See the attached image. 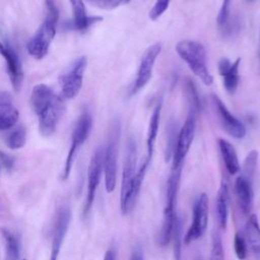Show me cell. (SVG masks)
Wrapping results in <instances>:
<instances>
[{"mask_svg": "<svg viewBox=\"0 0 260 260\" xmlns=\"http://www.w3.org/2000/svg\"><path fill=\"white\" fill-rule=\"evenodd\" d=\"M30 106L38 117L39 131L43 136H51L65 112V102L62 95L46 84H38L30 94Z\"/></svg>", "mask_w": 260, "mask_h": 260, "instance_id": "1", "label": "cell"}, {"mask_svg": "<svg viewBox=\"0 0 260 260\" xmlns=\"http://www.w3.org/2000/svg\"><path fill=\"white\" fill-rule=\"evenodd\" d=\"M58 19L59 9L55 0H45L44 20L26 46L27 52L32 58L41 60L48 54L57 32Z\"/></svg>", "mask_w": 260, "mask_h": 260, "instance_id": "2", "label": "cell"}, {"mask_svg": "<svg viewBox=\"0 0 260 260\" xmlns=\"http://www.w3.org/2000/svg\"><path fill=\"white\" fill-rule=\"evenodd\" d=\"M183 167L171 169L166 191V205L164 208L162 221L158 235V243L160 246H167L172 241V235L175 228V223L178 219L176 211V202L179 192L181 174Z\"/></svg>", "mask_w": 260, "mask_h": 260, "instance_id": "3", "label": "cell"}, {"mask_svg": "<svg viewBox=\"0 0 260 260\" xmlns=\"http://www.w3.org/2000/svg\"><path fill=\"white\" fill-rule=\"evenodd\" d=\"M176 52L205 85L212 84L213 77L206 65V50L202 44L192 40H182L176 45Z\"/></svg>", "mask_w": 260, "mask_h": 260, "instance_id": "4", "label": "cell"}, {"mask_svg": "<svg viewBox=\"0 0 260 260\" xmlns=\"http://www.w3.org/2000/svg\"><path fill=\"white\" fill-rule=\"evenodd\" d=\"M137 146L135 140L130 137L127 142L126 154L123 165L121 191H120V208L123 214H128L134 207L135 202L132 196L133 182L136 175Z\"/></svg>", "mask_w": 260, "mask_h": 260, "instance_id": "5", "label": "cell"}, {"mask_svg": "<svg viewBox=\"0 0 260 260\" xmlns=\"http://www.w3.org/2000/svg\"><path fill=\"white\" fill-rule=\"evenodd\" d=\"M120 122L116 121L112 126L108 144L104 149V178L105 188L108 193H112L117 184V157L120 139Z\"/></svg>", "mask_w": 260, "mask_h": 260, "instance_id": "6", "label": "cell"}, {"mask_svg": "<svg viewBox=\"0 0 260 260\" xmlns=\"http://www.w3.org/2000/svg\"><path fill=\"white\" fill-rule=\"evenodd\" d=\"M92 117L88 111H83L82 114L79 116L75 126L74 130L72 132V137H71V143L70 147L67 153V157L65 160L64 169L61 175V179L63 181L67 180L70 176L73 162L75 160L76 154L79 150V148L82 146V144L85 142L87 137L89 136V133L92 128Z\"/></svg>", "mask_w": 260, "mask_h": 260, "instance_id": "7", "label": "cell"}, {"mask_svg": "<svg viewBox=\"0 0 260 260\" xmlns=\"http://www.w3.org/2000/svg\"><path fill=\"white\" fill-rule=\"evenodd\" d=\"M196 121H197V113L193 110H189L187 118L183 126L179 130L176 147L172 157L173 168L183 167L184 159L191 147V144L195 136Z\"/></svg>", "mask_w": 260, "mask_h": 260, "instance_id": "8", "label": "cell"}, {"mask_svg": "<svg viewBox=\"0 0 260 260\" xmlns=\"http://www.w3.org/2000/svg\"><path fill=\"white\" fill-rule=\"evenodd\" d=\"M208 196L206 193H201L193 206L192 223L183 238L185 245H189L197 241L205 234L208 225Z\"/></svg>", "mask_w": 260, "mask_h": 260, "instance_id": "9", "label": "cell"}, {"mask_svg": "<svg viewBox=\"0 0 260 260\" xmlns=\"http://www.w3.org/2000/svg\"><path fill=\"white\" fill-rule=\"evenodd\" d=\"M87 65V59L85 56H81L77 58L68 71L63 74L60 79V86H61V95L64 99L71 100L78 95L82 83H83V75L85 72V68Z\"/></svg>", "mask_w": 260, "mask_h": 260, "instance_id": "10", "label": "cell"}, {"mask_svg": "<svg viewBox=\"0 0 260 260\" xmlns=\"http://www.w3.org/2000/svg\"><path fill=\"white\" fill-rule=\"evenodd\" d=\"M104 169V148L99 147L93 152L87 170V189L83 207V216H86L93 204L95 193L101 182Z\"/></svg>", "mask_w": 260, "mask_h": 260, "instance_id": "11", "label": "cell"}, {"mask_svg": "<svg viewBox=\"0 0 260 260\" xmlns=\"http://www.w3.org/2000/svg\"><path fill=\"white\" fill-rule=\"evenodd\" d=\"M210 100L217 119L224 131L236 139L244 138L246 136V128L244 124L229 111L226 106L216 94L212 93Z\"/></svg>", "mask_w": 260, "mask_h": 260, "instance_id": "12", "label": "cell"}, {"mask_svg": "<svg viewBox=\"0 0 260 260\" xmlns=\"http://www.w3.org/2000/svg\"><path fill=\"white\" fill-rule=\"evenodd\" d=\"M71 221V209L67 205H62L54 219L52 229V241H51V253L49 260H58L59 254L67 235L69 224Z\"/></svg>", "mask_w": 260, "mask_h": 260, "instance_id": "13", "label": "cell"}, {"mask_svg": "<svg viewBox=\"0 0 260 260\" xmlns=\"http://www.w3.org/2000/svg\"><path fill=\"white\" fill-rule=\"evenodd\" d=\"M160 51H161V45L159 43H155V44L149 46L145 50V52L143 53V56L141 58L140 64L138 66L136 78H135L134 84L132 86L130 95H133L136 92H138L151 79L153 67H154L156 58L160 54Z\"/></svg>", "mask_w": 260, "mask_h": 260, "instance_id": "14", "label": "cell"}, {"mask_svg": "<svg viewBox=\"0 0 260 260\" xmlns=\"http://www.w3.org/2000/svg\"><path fill=\"white\" fill-rule=\"evenodd\" d=\"M0 55L5 61L6 70L13 88L15 90H18L22 83L23 73L17 52L9 44V42L0 39Z\"/></svg>", "mask_w": 260, "mask_h": 260, "instance_id": "15", "label": "cell"}, {"mask_svg": "<svg viewBox=\"0 0 260 260\" xmlns=\"http://www.w3.org/2000/svg\"><path fill=\"white\" fill-rule=\"evenodd\" d=\"M240 63H241V58H237L234 62H232L228 58H221L219 59L217 64L218 72L222 78L223 87L226 90V92L230 94L235 93L239 86Z\"/></svg>", "mask_w": 260, "mask_h": 260, "instance_id": "16", "label": "cell"}, {"mask_svg": "<svg viewBox=\"0 0 260 260\" xmlns=\"http://www.w3.org/2000/svg\"><path fill=\"white\" fill-rule=\"evenodd\" d=\"M235 194L242 213L245 215L250 214L254 201L252 180L242 174L238 176L235 181Z\"/></svg>", "mask_w": 260, "mask_h": 260, "instance_id": "17", "label": "cell"}, {"mask_svg": "<svg viewBox=\"0 0 260 260\" xmlns=\"http://www.w3.org/2000/svg\"><path fill=\"white\" fill-rule=\"evenodd\" d=\"M19 112L14 106L13 99L9 92H0V131L9 130L18 121Z\"/></svg>", "mask_w": 260, "mask_h": 260, "instance_id": "18", "label": "cell"}, {"mask_svg": "<svg viewBox=\"0 0 260 260\" xmlns=\"http://www.w3.org/2000/svg\"><path fill=\"white\" fill-rule=\"evenodd\" d=\"M244 238L251 253L260 259V223L257 214H249L244 228Z\"/></svg>", "mask_w": 260, "mask_h": 260, "instance_id": "19", "label": "cell"}, {"mask_svg": "<svg viewBox=\"0 0 260 260\" xmlns=\"http://www.w3.org/2000/svg\"><path fill=\"white\" fill-rule=\"evenodd\" d=\"M73 12V19L71 27L73 29L83 31L89 28L92 24L101 21L103 18L100 16H88L83 0H69Z\"/></svg>", "mask_w": 260, "mask_h": 260, "instance_id": "20", "label": "cell"}, {"mask_svg": "<svg viewBox=\"0 0 260 260\" xmlns=\"http://www.w3.org/2000/svg\"><path fill=\"white\" fill-rule=\"evenodd\" d=\"M229 206H230V189L228 182L222 179L218 187L215 198V209L217 221L221 229L225 230L229 221Z\"/></svg>", "mask_w": 260, "mask_h": 260, "instance_id": "21", "label": "cell"}, {"mask_svg": "<svg viewBox=\"0 0 260 260\" xmlns=\"http://www.w3.org/2000/svg\"><path fill=\"white\" fill-rule=\"evenodd\" d=\"M217 143L225 170L230 175L238 174L241 171V166L234 145L223 138H218Z\"/></svg>", "mask_w": 260, "mask_h": 260, "instance_id": "22", "label": "cell"}, {"mask_svg": "<svg viewBox=\"0 0 260 260\" xmlns=\"http://www.w3.org/2000/svg\"><path fill=\"white\" fill-rule=\"evenodd\" d=\"M161 100L157 101L155 104L152 113L150 115L148 128H147V135H146V147H147V157L150 159L153 150H154V144L158 132V126H159V118H160V112H161Z\"/></svg>", "mask_w": 260, "mask_h": 260, "instance_id": "23", "label": "cell"}, {"mask_svg": "<svg viewBox=\"0 0 260 260\" xmlns=\"http://www.w3.org/2000/svg\"><path fill=\"white\" fill-rule=\"evenodd\" d=\"M1 234L5 247V260H19L21 249L19 236L7 228H2Z\"/></svg>", "mask_w": 260, "mask_h": 260, "instance_id": "24", "label": "cell"}, {"mask_svg": "<svg viewBox=\"0 0 260 260\" xmlns=\"http://www.w3.org/2000/svg\"><path fill=\"white\" fill-rule=\"evenodd\" d=\"M182 88H183V94L187 103L189 104V110H193L197 114L200 113L203 110V104L197 91L194 81L189 77H185Z\"/></svg>", "mask_w": 260, "mask_h": 260, "instance_id": "25", "label": "cell"}, {"mask_svg": "<svg viewBox=\"0 0 260 260\" xmlns=\"http://www.w3.org/2000/svg\"><path fill=\"white\" fill-rule=\"evenodd\" d=\"M26 131L22 125H18L12 129L5 138L6 145L10 149H19L25 144Z\"/></svg>", "mask_w": 260, "mask_h": 260, "instance_id": "26", "label": "cell"}, {"mask_svg": "<svg viewBox=\"0 0 260 260\" xmlns=\"http://www.w3.org/2000/svg\"><path fill=\"white\" fill-rule=\"evenodd\" d=\"M179 130L178 123L176 121H170L167 129V146H166V161H169L173 157V153L176 147Z\"/></svg>", "mask_w": 260, "mask_h": 260, "instance_id": "27", "label": "cell"}, {"mask_svg": "<svg viewBox=\"0 0 260 260\" xmlns=\"http://www.w3.org/2000/svg\"><path fill=\"white\" fill-rule=\"evenodd\" d=\"M257 161H258V151L256 149H253L247 154L244 160L243 168H242V175L249 178L250 180H253L256 167H257Z\"/></svg>", "mask_w": 260, "mask_h": 260, "instance_id": "28", "label": "cell"}, {"mask_svg": "<svg viewBox=\"0 0 260 260\" xmlns=\"http://www.w3.org/2000/svg\"><path fill=\"white\" fill-rule=\"evenodd\" d=\"M209 260H224V251H223L222 241L218 232H214L212 235Z\"/></svg>", "mask_w": 260, "mask_h": 260, "instance_id": "29", "label": "cell"}, {"mask_svg": "<svg viewBox=\"0 0 260 260\" xmlns=\"http://www.w3.org/2000/svg\"><path fill=\"white\" fill-rule=\"evenodd\" d=\"M221 27V34L225 38H232L234 36H237L238 32L241 29V19L238 16H233L232 19L229 17L228 21L220 26Z\"/></svg>", "mask_w": 260, "mask_h": 260, "instance_id": "30", "label": "cell"}, {"mask_svg": "<svg viewBox=\"0 0 260 260\" xmlns=\"http://www.w3.org/2000/svg\"><path fill=\"white\" fill-rule=\"evenodd\" d=\"M234 250L239 260H245L247 258L249 249L244 235H242L241 233H237L234 237Z\"/></svg>", "mask_w": 260, "mask_h": 260, "instance_id": "31", "label": "cell"}, {"mask_svg": "<svg viewBox=\"0 0 260 260\" xmlns=\"http://www.w3.org/2000/svg\"><path fill=\"white\" fill-rule=\"evenodd\" d=\"M181 221L180 218L178 217L175 228L173 231L172 235V240L174 241V257L175 260H181V247H182V242H183V236L181 233Z\"/></svg>", "mask_w": 260, "mask_h": 260, "instance_id": "32", "label": "cell"}, {"mask_svg": "<svg viewBox=\"0 0 260 260\" xmlns=\"http://www.w3.org/2000/svg\"><path fill=\"white\" fill-rule=\"evenodd\" d=\"M130 1L131 0H86V2L89 3L91 6L105 10H112L118 8L120 6L128 4Z\"/></svg>", "mask_w": 260, "mask_h": 260, "instance_id": "33", "label": "cell"}, {"mask_svg": "<svg viewBox=\"0 0 260 260\" xmlns=\"http://www.w3.org/2000/svg\"><path fill=\"white\" fill-rule=\"evenodd\" d=\"M170 2L171 0H155L154 5L149 11V14H148L149 18L151 20H155L159 16H161V14L169 8Z\"/></svg>", "mask_w": 260, "mask_h": 260, "instance_id": "34", "label": "cell"}, {"mask_svg": "<svg viewBox=\"0 0 260 260\" xmlns=\"http://www.w3.org/2000/svg\"><path fill=\"white\" fill-rule=\"evenodd\" d=\"M231 2L232 0H222L220 9L217 14L216 22L219 26H222L229 19L230 17V12H231Z\"/></svg>", "mask_w": 260, "mask_h": 260, "instance_id": "35", "label": "cell"}, {"mask_svg": "<svg viewBox=\"0 0 260 260\" xmlns=\"http://www.w3.org/2000/svg\"><path fill=\"white\" fill-rule=\"evenodd\" d=\"M0 164L1 167L5 168L7 171H11L14 168L15 158L6 152L0 151Z\"/></svg>", "mask_w": 260, "mask_h": 260, "instance_id": "36", "label": "cell"}, {"mask_svg": "<svg viewBox=\"0 0 260 260\" xmlns=\"http://www.w3.org/2000/svg\"><path fill=\"white\" fill-rule=\"evenodd\" d=\"M130 260H144V256H143L142 250L139 247L135 248L132 251L131 256H130Z\"/></svg>", "mask_w": 260, "mask_h": 260, "instance_id": "37", "label": "cell"}, {"mask_svg": "<svg viewBox=\"0 0 260 260\" xmlns=\"http://www.w3.org/2000/svg\"><path fill=\"white\" fill-rule=\"evenodd\" d=\"M104 260H116V253L112 249H109L104 257Z\"/></svg>", "mask_w": 260, "mask_h": 260, "instance_id": "38", "label": "cell"}, {"mask_svg": "<svg viewBox=\"0 0 260 260\" xmlns=\"http://www.w3.org/2000/svg\"><path fill=\"white\" fill-rule=\"evenodd\" d=\"M257 55H258V60H259V68H260V37H259V43H258V48H257Z\"/></svg>", "mask_w": 260, "mask_h": 260, "instance_id": "39", "label": "cell"}, {"mask_svg": "<svg viewBox=\"0 0 260 260\" xmlns=\"http://www.w3.org/2000/svg\"><path fill=\"white\" fill-rule=\"evenodd\" d=\"M256 0H247V2H249V3H253V2H255Z\"/></svg>", "mask_w": 260, "mask_h": 260, "instance_id": "40", "label": "cell"}, {"mask_svg": "<svg viewBox=\"0 0 260 260\" xmlns=\"http://www.w3.org/2000/svg\"><path fill=\"white\" fill-rule=\"evenodd\" d=\"M0 170H1V164H0Z\"/></svg>", "mask_w": 260, "mask_h": 260, "instance_id": "41", "label": "cell"}]
</instances>
